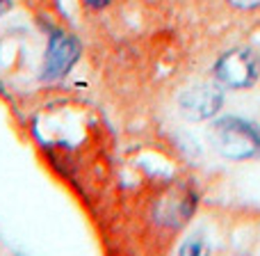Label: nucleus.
<instances>
[{
  "label": "nucleus",
  "mask_w": 260,
  "mask_h": 256,
  "mask_svg": "<svg viewBox=\"0 0 260 256\" xmlns=\"http://www.w3.org/2000/svg\"><path fill=\"white\" fill-rule=\"evenodd\" d=\"M210 142L229 160L260 158V126L242 117H224L212 124Z\"/></svg>",
  "instance_id": "1"
},
{
  "label": "nucleus",
  "mask_w": 260,
  "mask_h": 256,
  "mask_svg": "<svg viewBox=\"0 0 260 256\" xmlns=\"http://www.w3.org/2000/svg\"><path fill=\"white\" fill-rule=\"evenodd\" d=\"M212 76L229 90H249L260 76V55L249 46L226 50L212 67Z\"/></svg>",
  "instance_id": "2"
},
{
  "label": "nucleus",
  "mask_w": 260,
  "mask_h": 256,
  "mask_svg": "<svg viewBox=\"0 0 260 256\" xmlns=\"http://www.w3.org/2000/svg\"><path fill=\"white\" fill-rule=\"evenodd\" d=\"M80 60V41L73 35L62 30H53L48 37L44 62V78L46 80H59L73 69V64Z\"/></svg>",
  "instance_id": "3"
},
{
  "label": "nucleus",
  "mask_w": 260,
  "mask_h": 256,
  "mask_svg": "<svg viewBox=\"0 0 260 256\" xmlns=\"http://www.w3.org/2000/svg\"><path fill=\"white\" fill-rule=\"evenodd\" d=\"M221 105H224V92H221L219 82L217 85H210V82L194 85L178 96V110L189 122H203V119L215 117L221 110Z\"/></svg>",
  "instance_id": "4"
},
{
  "label": "nucleus",
  "mask_w": 260,
  "mask_h": 256,
  "mask_svg": "<svg viewBox=\"0 0 260 256\" xmlns=\"http://www.w3.org/2000/svg\"><path fill=\"white\" fill-rule=\"evenodd\" d=\"M194 204H197V199H192V194L167 197L165 202H162V206L157 208V217H160V222L167 226H180L183 222H187Z\"/></svg>",
  "instance_id": "5"
},
{
  "label": "nucleus",
  "mask_w": 260,
  "mask_h": 256,
  "mask_svg": "<svg viewBox=\"0 0 260 256\" xmlns=\"http://www.w3.org/2000/svg\"><path fill=\"white\" fill-rule=\"evenodd\" d=\"M229 5H233V7L238 9H256L260 7V0H226Z\"/></svg>",
  "instance_id": "6"
},
{
  "label": "nucleus",
  "mask_w": 260,
  "mask_h": 256,
  "mask_svg": "<svg viewBox=\"0 0 260 256\" xmlns=\"http://www.w3.org/2000/svg\"><path fill=\"white\" fill-rule=\"evenodd\" d=\"M82 3H85L89 9H103V7H108L112 0H82Z\"/></svg>",
  "instance_id": "7"
},
{
  "label": "nucleus",
  "mask_w": 260,
  "mask_h": 256,
  "mask_svg": "<svg viewBox=\"0 0 260 256\" xmlns=\"http://www.w3.org/2000/svg\"><path fill=\"white\" fill-rule=\"evenodd\" d=\"M7 7H9V0H0V14H3Z\"/></svg>",
  "instance_id": "8"
}]
</instances>
